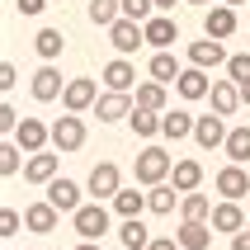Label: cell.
<instances>
[{
    "label": "cell",
    "instance_id": "cell-47",
    "mask_svg": "<svg viewBox=\"0 0 250 250\" xmlns=\"http://www.w3.org/2000/svg\"><path fill=\"white\" fill-rule=\"evenodd\" d=\"M184 5H212V0H184Z\"/></svg>",
    "mask_w": 250,
    "mask_h": 250
},
{
    "label": "cell",
    "instance_id": "cell-42",
    "mask_svg": "<svg viewBox=\"0 0 250 250\" xmlns=\"http://www.w3.org/2000/svg\"><path fill=\"white\" fill-rule=\"evenodd\" d=\"M146 250H180V241H170V236H151V246Z\"/></svg>",
    "mask_w": 250,
    "mask_h": 250
},
{
    "label": "cell",
    "instance_id": "cell-20",
    "mask_svg": "<svg viewBox=\"0 0 250 250\" xmlns=\"http://www.w3.org/2000/svg\"><path fill=\"white\" fill-rule=\"evenodd\" d=\"M175 90H180V99H208L212 95V81L203 66H184L180 81H175Z\"/></svg>",
    "mask_w": 250,
    "mask_h": 250
},
{
    "label": "cell",
    "instance_id": "cell-25",
    "mask_svg": "<svg viewBox=\"0 0 250 250\" xmlns=\"http://www.w3.org/2000/svg\"><path fill=\"white\" fill-rule=\"evenodd\" d=\"M104 85H109V90H132V85H137V66H132L127 57H113L109 66H104Z\"/></svg>",
    "mask_w": 250,
    "mask_h": 250
},
{
    "label": "cell",
    "instance_id": "cell-23",
    "mask_svg": "<svg viewBox=\"0 0 250 250\" xmlns=\"http://www.w3.org/2000/svg\"><path fill=\"white\" fill-rule=\"evenodd\" d=\"M180 189H175V184L170 180H161V184H151V189H146V208L156 212V217H166V212H175V203H180Z\"/></svg>",
    "mask_w": 250,
    "mask_h": 250
},
{
    "label": "cell",
    "instance_id": "cell-6",
    "mask_svg": "<svg viewBox=\"0 0 250 250\" xmlns=\"http://www.w3.org/2000/svg\"><path fill=\"white\" fill-rule=\"evenodd\" d=\"M28 90H33V99H38V104H52V99H62L66 81H62V71H57L52 62H42V66L33 71V81H28Z\"/></svg>",
    "mask_w": 250,
    "mask_h": 250
},
{
    "label": "cell",
    "instance_id": "cell-27",
    "mask_svg": "<svg viewBox=\"0 0 250 250\" xmlns=\"http://www.w3.org/2000/svg\"><path fill=\"white\" fill-rule=\"evenodd\" d=\"M227 161H236V166H250V123H241V127H231L227 132Z\"/></svg>",
    "mask_w": 250,
    "mask_h": 250
},
{
    "label": "cell",
    "instance_id": "cell-36",
    "mask_svg": "<svg viewBox=\"0 0 250 250\" xmlns=\"http://www.w3.org/2000/svg\"><path fill=\"white\" fill-rule=\"evenodd\" d=\"M227 76L236 85H246L250 81V52H236V57H227Z\"/></svg>",
    "mask_w": 250,
    "mask_h": 250
},
{
    "label": "cell",
    "instance_id": "cell-7",
    "mask_svg": "<svg viewBox=\"0 0 250 250\" xmlns=\"http://www.w3.org/2000/svg\"><path fill=\"white\" fill-rule=\"evenodd\" d=\"M57 170H62V151H57V146H52V151H33L24 161V180L28 184H52Z\"/></svg>",
    "mask_w": 250,
    "mask_h": 250
},
{
    "label": "cell",
    "instance_id": "cell-46",
    "mask_svg": "<svg viewBox=\"0 0 250 250\" xmlns=\"http://www.w3.org/2000/svg\"><path fill=\"white\" fill-rule=\"evenodd\" d=\"M241 99H246V104H250V81H246V85H241Z\"/></svg>",
    "mask_w": 250,
    "mask_h": 250
},
{
    "label": "cell",
    "instance_id": "cell-11",
    "mask_svg": "<svg viewBox=\"0 0 250 250\" xmlns=\"http://www.w3.org/2000/svg\"><path fill=\"white\" fill-rule=\"evenodd\" d=\"M24 227L33 236H52L57 227H62V208H52L47 198H42V203H28L24 208Z\"/></svg>",
    "mask_w": 250,
    "mask_h": 250
},
{
    "label": "cell",
    "instance_id": "cell-18",
    "mask_svg": "<svg viewBox=\"0 0 250 250\" xmlns=\"http://www.w3.org/2000/svg\"><path fill=\"white\" fill-rule=\"evenodd\" d=\"M212 222H194V217H184L180 231H175V241H180V250H208L212 246Z\"/></svg>",
    "mask_w": 250,
    "mask_h": 250
},
{
    "label": "cell",
    "instance_id": "cell-19",
    "mask_svg": "<svg viewBox=\"0 0 250 250\" xmlns=\"http://www.w3.org/2000/svg\"><path fill=\"white\" fill-rule=\"evenodd\" d=\"M194 123L198 118L189 109H166L161 113V137L166 142H184V137H194Z\"/></svg>",
    "mask_w": 250,
    "mask_h": 250
},
{
    "label": "cell",
    "instance_id": "cell-41",
    "mask_svg": "<svg viewBox=\"0 0 250 250\" xmlns=\"http://www.w3.org/2000/svg\"><path fill=\"white\" fill-rule=\"evenodd\" d=\"M14 81H19V76H14V66H10V62H0V85H5V90H14Z\"/></svg>",
    "mask_w": 250,
    "mask_h": 250
},
{
    "label": "cell",
    "instance_id": "cell-14",
    "mask_svg": "<svg viewBox=\"0 0 250 250\" xmlns=\"http://www.w3.org/2000/svg\"><path fill=\"white\" fill-rule=\"evenodd\" d=\"M246 212H241V198H222L217 208H212V231H222V236H236V231H246Z\"/></svg>",
    "mask_w": 250,
    "mask_h": 250
},
{
    "label": "cell",
    "instance_id": "cell-9",
    "mask_svg": "<svg viewBox=\"0 0 250 250\" xmlns=\"http://www.w3.org/2000/svg\"><path fill=\"white\" fill-rule=\"evenodd\" d=\"M85 189H90V194L104 203V198H113L118 189H123V170L113 166V161H99V166L90 170V184H85Z\"/></svg>",
    "mask_w": 250,
    "mask_h": 250
},
{
    "label": "cell",
    "instance_id": "cell-8",
    "mask_svg": "<svg viewBox=\"0 0 250 250\" xmlns=\"http://www.w3.org/2000/svg\"><path fill=\"white\" fill-rule=\"evenodd\" d=\"M14 142H19L28 156H33V151H47V146H52V127L42 123V118H19V127H14Z\"/></svg>",
    "mask_w": 250,
    "mask_h": 250
},
{
    "label": "cell",
    "instance_id": "cell-24",
    "mask_svg": "<svg viewBox=\"0 0 250 250\" xmlns=\"http://www.w3.org/2000/svg\"><path fill=\"white\" fill-rule=\"evenodd\" d=\"M170 184H175L180 194H194L198 184H203V166H198V161H189V156H184V161H175V170H170Z\"/></svg>",
    "mask_w": 250,
    "mask_h": 250
},
{
    "label": "cell",
    "instance_id": "cell-31",
    "mask_svg": "<svg viewBox=\"0 0 250 250\" xmlns=\"http://www.w3.org/2000/svg\"><path fill=\"white\" fill-rule=\"evenodd\" d=\"M212 208H217V203H212L208 194H184L180 198V217H194V222H212Z\"/></svg>",
    "mask_w": 250,
    "mask_h": 250
},
{
    "label": "cell",
    "instance_id": "cell-26",
    "mask_svg": "<svg viewBox=\"0 0 250 250\" xmlns=\"http://www.w3.org/2000/svg\"><path fill=\"white\" fill-rule=\"evenodd\" d=\"M127 127L137 132V137H161V113L156 109H142V104H132V113H127Z\"/></svg>",
    "mask_w": 250,
    "mask_h": 250
},
{
    "label": "cell",
    "instance_id": "cell-49",
    "mask_svg": "<svg viewBox=\"0 0 250 250\" xmlns=\"http://www.w3.org/2000/svg\"><path fill=\"white\" fill-rule=\"evenodd\" d=\"M246 227H250V222H246Z\"/></svg>",
    "mask_w": 250,
    "mask_h": 250
},
{
    "label": "cell",
    "instance_id": "cell-34",
    "mask_svg": "<svg viewBox=\"0 0 250 250\" xmlns=\"http://www.w3.org/2000/svg\"><path fill=\"white\" fill-rule=\"evenodd\" d=\"M90 24H99V28H109V24H118L123 19V0H90Z\"/></svg>",
    "mask_w": 250,
    "mask_h": 250
},
{
    "label": "cell",
    "instance_id": "cell-13",
    "mask_svg": "<svg viewBox=\"0 0 250 250\" xmlns=\"http://www.w3.org/2000/svg\"><path fill=\"white\" fill-rule=\"evenodd\" d=\"M203 33L227 42L231 33H236V5H222V0H217V5H208V14H203Z\"/></svg>",
    "mask_w": 250,
    "mask_h": 250
},
{
    "label": "cell",
    "instance_id": "cell-43",
    "mask_svg": "<svg viewBox=\"0 0 250 250\" xmlns=\"http://www.w3.org/2000/svg\"><path fill=\"white\" fill-rule=\"evenodd\" d=\"M231 250H250V227H246V231H236V236H231Z\"/></svg>",
    "mask_w": 250,
    "mask_h": 250
},
{
    "label": "cell",
    "instance_id": "cell-15",
    "mask_svg": "<svg viewBox=\"0 0 250 250\" xmlns=\"http://www.w3.org/2000/svg\"><path fill=\"white\" fill-rule=\"evenodd\" d=\"M132 90H104L99 95V104H95V113H99V123H118V118H127L132 113Z\"/></svg>",
    "mask_w": 250,
    "mask_h": 250
},
{
    "label": "cell",
    "instance_id": "cell-32",
    "mask_svg": "<svg viewBox=\"0 0 250 250\" xmlns=\"http://www.w3.org/2000/svg\"><path fill=\"white\" fill-rule=\"evenodd\" d=\"M146 71H151V81H161V85H175L184 66L175 62V52L166 47V52H156V57H151V66H146Z\"/></svg>",
    "mask_w": 250,
    "mask_h": 250
},
{
    "label": "cell",
    "instance_id": "cell-2",
    "mask_svg": "<svg viewBox=\"0 0 250 250\" xmlns=\"http://www.w3.org/2000/svg\"><path fill=\"white\" fill-rule=\"evenodd\" d=\"M71 227H76V236L81 241H104V231H109V208L104 203H81V208L71 212Z\"/></svg>",
    "mask_w": 250,
    "mask_h": 250
},
{
    "label": "cell",
    "instance_id": "cell-30",
    "mask_svg": "<svg viewBox=\"0 0 250 250\" xmlns=\"http://www.w3.org/2000/svg\"><path fill=\"white\" fill-rule=\"evenodd\" d=\"M109 203H113L118 217H142V212H151V208H146V194H137V189H118Z\"/></svg>",
    "mask_w": 250,
    "mask_h": 250
},
{
    "label": "cell",
    "instance_id": "cell-28",
    "mask_svg": "<svg viewBox=\"0 0 250 250\" xmlns=\"http://www.w3.org/2000/svg\"><path fill=\"white\" fill-rule=\"evenodd\" d=\"M118 241H123V250H146V246H151V231H146V222H142V217H123Z\"/></svg>",
    "mask_w": 250,
    "mask_h": 250
},
{
    "label": "cell",
    "instance_id": "cell-4",
    "mask_svg": "<svg viewBox=\"0 0 250 250\" xmlns=\"http://www.w3.org/2000/svg\"><path fill=\"white\" fill-rule=\"evenodd\" d=\"M99 104V85L90 81V76H76V81H66V90H62V109L66 113H85Z\"/></svg>",
    "mask_w": 250,
    "mask_h": 250
},
{
    "label": "cell",
    "instance_id": "cell-44",
    "mask_svg": "<svg viewBox=\"0 0 250 250\" xmlns=\"http://www.w3.org/2000/svg\"><path fill=\"white\" fill-rule=\"evenodd\" d=\"M175 5H180V0H156V10H161V14H170Z\"/></svg>",
    "mask_w": 250,
    "mask_h": 250
},
{
    "label": "cell",
    "instance_id": "cell-17",
    "mask_svg": "<svg viewBox=\"0 0 250 250\" xmlns=\"http://www.w3.org/2000/svg\"><path fill=\"white\" fill-rule=\"evenodd\" d=\"M189 66H203V71L227 66V47H222V38H208V33H203V42H189Z\"/></svg>",
    "mask_w": 250,
    "mask_h": 250
},
{
    "label": "cell",
    "instance_id": "cell-22",
    "mask_svg": "<svg viewBox=\"0 0 250 250\" xmlns=\"http://www.w3.org/2000/svg\"><path fill=\"white\" fill-rule=\"evenodd\" d=\"M208 99H212V113H222V118H231V113L246 104L236 81H212V95H208Z\"/></svg>",
    "mask_w": 250,
    "mask_h": 250
},
{
    "label": "cell",
    "instance_id": "cell-16",
    "mask_svg": "<svg viewBox=\"0 0 250 250\" xmlns=\"http://www.w3.org/2000/svg\"><path fill=\"white\" fill-rule=\"evenodd\" d=\"M146 42H151L156 52H166V47H175V42H180V24H175L170 14H161V10H156L151 19H146Z\"/></svg>",
    "mask_w": 250,
    "mask_h": 250
},
{
    "label": "cell",
    "instance_id": "cell-29",
    "mask_svg": "<svg viewBox=\"0 0 250 250\" xmlns=\"http://www.w3.org/2000/svg\"><path fill=\"white\" fill-rule=\"evenodd\" d=\"M166 90H170V85H161V81H142L137 90H132V99H137L142 109H156V113H166V99H170Z\"/></svg>",
    "mask_w": 250,
    "mask_h": 250
},
{
    "label": "cell",
    "instance_id": "cell-39",
    "mask_svg": "<svg viewBox=\"0 0 250 250\" xmlns=\"http://www.w3.org/2000/svg\"><path fill=\"white\" fill-rule=\"evenodd\" d=\"M14 127H19V113H14V104H5V109H0V132L14 137Z\"/></svg>",
    "mask_w": 250,
    "mask_h": 250
},
{
    "label": "cell",
    "instance_id": "cell-45",
    "mask_svg": "<svg viewBox=\"0 0 250 250\" xmlns=\"http://www.w3.org/2000/svg\"><path fill=\"white\" fill-rule=\"evenodd\" d=\"M76 250H99V241H81V246H76Z\"/></svg>",
    "mask_w": 250,
    "mask_h": 250
},
{
    "label": "cell",
    "instance_id": "cell-40",
    "mask_svg": "<svg viewBox=\"0 0 250 250\" xmlns=\"http://www.w3.org/2000/svg\"><path fill=\"white\" fill-rule=\"evenodd\" d=\"M14 10L24 14V19H33V14H42V10H47V0H14Z\"/></svg>",
    "mask_w": 250,
    "mask_h": 250
},
{
    "label": "cell",
    "instance_id": "cell-1",
    "mask_svg": "<svg viewBox=\"0 0 250 250\" xmlns=\"http://www.w3.org/2000/svg\"><path fill=\"white\" fill-rule=\"evenodd\" d=\"M170 170H175V156H170L166 146H142L137 161H132V175H137V184H146V189L170 180Z\"/></svg>",
    "mask_w": 250,
    "mask_h": 250
},
{
    "label": "cell",
    "instance_id": "cell-38",
    "mask_svg": "<svg viewBox=\"0 0 250 250\" xmlns=\"http://www.w3.org/2000/svg\"><path fill=\"white\" fill-rule=\"evenodd\" d=\"M19 227H24V217H19L14 208L0 212V236H19Z\"/></svg>",
    "mask_w": 250,
    "mask_h": 250
},
{
    "label": "cell",
    "instance_id": "cell-10",
    "mask_svg": "<svg viewBox=\"0 0 250 250\" xmlns=\"http://www.w3.org/2000/svg\"><path fill=\"white\" fill-rule=\"evenodd\" d=\"M227 132H231V127H227L222 113H203V118L194 123V142L203 146V151H217V146H227Z\"/></svg>",
    "mask_w": 250,
    "mask_h": 250
},
{
    "label": "cell",
    "instance_id": "cell-37",
    "mask_svg": "<svg viewBox=\"0 0 250 250\" xmlns=\"http://www.w3.org/2000/svg\"><path fill=\"white\" fill-rule=\"evenodd\" d=\"M123 14L137 19V24H146V19L156 14V0H123Z\"/></svg>",
    "mask_w": 250,
    "mask_h": 250
},
{
    "label": "cell",
    "instance_id": "cell-5",
    "mask_svg": "<svg viewBox=\"0 0 250 250\" xmlns=\"http://www.w3.org/2000/svg\"><path fill=\"white\" fill-rule=\"evenodd\" d=\"M52 146L62 156H71V151H81L85 146V123H81V113H66V118H57L52 123Z\"/></svg>",
    "mask_w": 250,
    "mask_h": 250
},
{
    "label": "cell",
    "instance_id": "cell-48",
    "mask_svg": "<svg viewBox=\"0 0 250 250\" xmlns=\"http://www.w3.org/2000/svg\"><path fill=\"white\" fill-rule=\"evenodd\" d=\"M222 5H250V0H222Z\"/></svg>",
    "mask_w": 250,
    "mask_h": 250
},
{
    "label": "cell",
    "instance_id": "cell-12",
    "mask_svg": "<svg viewBox=\"0 0 250 250\" xmlns=\"http://www.w3.org/2000/svg\"><path fill=\"white\" fill-rule=\"evenodd\" d=\"M212 184H217V194H222V198H246L250 194V170L236 166V161H227V166L217 170V180H212Z\"/></svg>",
    "mask_w": 250,
    "mask_h": 250
},
{
    "label": "cell",
    "instance_id": "cell-3",
    "mask_svg": "<svg viewBox=\"0 0 250 250\" xmlns=\"http://www.w3.org/2000/svg\"><path fill=\"white\" fill-rule=\"evenodd\" d=\"M109 42H113V52L118 57H132L142 47V42H146V24H137V19H118V24H109Z\"/></svg>",
    "mask_w": 250,
    "mask_h": 250
},
{
    "label": "cell",
    "instance_id": "cell-33",
    "mask_svg": "<svg viewBox=\"0 0 250 250\" xmlns=\"http://www.w3.org/2000/svg\"><path fill=\"white\" fill-rule=\"evenodd\" d=\"M62 47H66L62 28H38V38H33V52H38L42 62H57V57H62Z\"/></svg>",
    "mask_w": 250,
    "mask_h": 250
},
{
    "label": "cell",
    "instance_id": "cell-21",
    "mask_svg": "<svg viewBox=\"0 0 250 250\" xmlns=\"http://www.w3.org/2000/svg\"><path fill=\"white\" fill-rule=\"evenodd\" d=\"M47 203H52V208H62L71 217V212L81 208V184L76 180H62V175H57L52 184H47Z\"/></svg>",
    "mask_w": 250,
    "mask_h": 250
},
{
    "label": "cell",
    "instance_id": "cell-35",
    "mask_svg": "<svg viewBox=\"0 0 250 250\" xmlns=\"http://www.w3.org/2000/svg\"><path fill=\"white\" fill-rule=\"evenodd\" d=\"M19 156H28V151H24L14 137H5V146H0V175H5V180L19 175Z\"/></svg>",
    "mask_w": 250,
    "mask_h": 250
}]
</instances>
